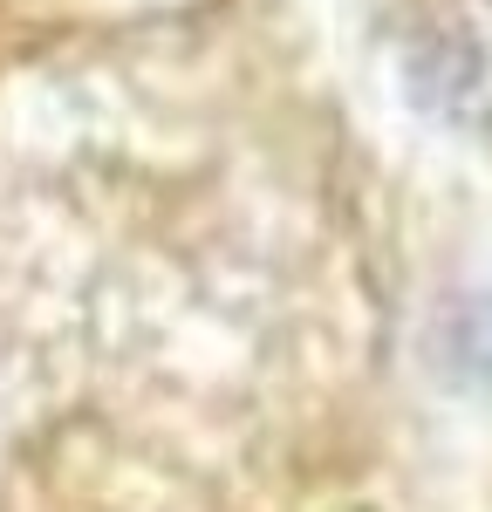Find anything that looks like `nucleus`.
Segmentation results:
<instances>
[{
  "label": "nucleus",
  "instance_id": "1",
  "mask_svg": "<svg viewBox=\"0 0 492 512\" xmlns=\"http://www.w3.org/2000/svg\"><path fill=\"white\" fill-rule=\"evenodd\" d=\"M410 96L445 123L492 130V0L458 7L410 48Z\"/></svg>",
  "mask_w": 492,
  "mask_h": 512
}]
</instances>
